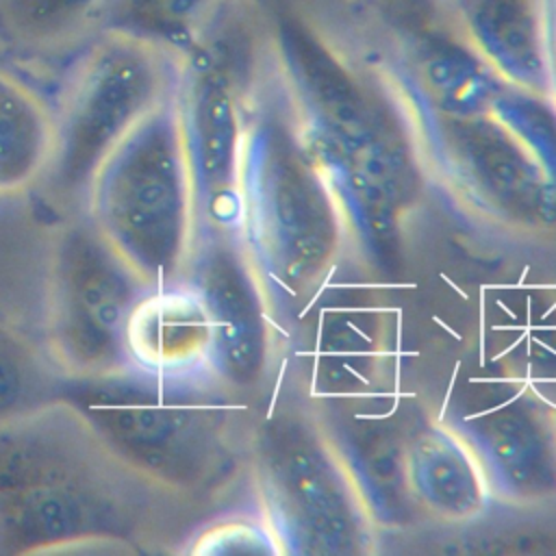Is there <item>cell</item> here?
Listing matches in <instances>:
<instances>
[{"label": "cell", "mask_w": 556, "mask_h": 556, "mask_svg": "<svg viewBox=\"0 0 556 556\" xmlns=\"http://www.w3.org/2000/svg\"><path fill=\"white\" fill-rule=\"evenodd\" d=\"M460 434L476 452L491 493L515 500L556 493V417L530 400H510L467 419Z\"/></svg>", "instance_id": "obj_10"}, {"label": "cell", "mask_w": 556, "mask_h": 556, "mask_svg": "<svg viewBox=\"0 0 556 556\" xmlns=\"http://www.w3.org/2000/svg\"><path fill=\"white\" fill-rule=\"evenodd\" d=\"M239 241L254 274L306 287L339 237V202L302 150L282 106L250 111L239 176Z\"/></svg>", "instance_id": "obj_5"}, {"label": "cell", "mask_w": 556, "mask_h": 556, "mask_svg": "<svg viewBox=\"0 0 556 556\" xmlns=\"http://www.w3.org/2000/svg\"><path fill=\"white\" fill-rule=\"evenodd\" d=\"M54 156V109L0 67V202L43 187Z\"/></svg>", "instance_id": "obj_13"}, {"label": "cell", "mask_w": 556, "mask_h": 556, "mask_svg": "<svg viewBox=\"0 0 556 556\" xmlns=\"http://www.w3.org/2000/svg\"><path fill=\"white\" fill-rule=\"evenodd\" d=\"M148 287L83 215L54 239L46 287V341L67 382L130 371L126 328Z\"/></svg>", "instance_id": "obj_6"}, {"label": "cell", "mask_w": 556, "mask_h": 556, "mask_svg": "<svg viewBox=\"0 0 556 556\" xmlns=\"http://www.w3.org/2000/svg\"><path fill=\"white\" fill-rule=\"evenodd\" d=\"M126 348L137 371L213 380L208 313L187 280L141 295L128 319Z\"/></svg>", "instance_id": "obj_11"}, {"label": "cell", "mask_w": 556, "mask_h": 556, "mask_svg": "<svg viewBox=\"0 0 556 556\" xmlns=\"http://www.w3.org/2000/svg\"><path fill=\"white\" fill-rule=\"evenodd\" d=\"M65 387L48 350L0 319V428L54 404Z\"/></svg>", "instance_id": "obj_14"}, {"label": "cell", "mask_w": 556, "mask_h": 556, "mask_svg": "<svg viewBox=\"0 0 556 556\" xmlns=\"http://www.w3.org/2000/svg\"><path fill=\"white\" fill-rule=\"evenodd\" d=\"M545 46H547V67H549V98L556 104V0H541Z\"/></svg>", "instance_id": "obj_17"}, {"label": "cell", "mask_w": 556, "mask_h": 556, "mask_svg": "<svg viewBox=\"0 0 556 556\" xmlns=\"http://www.w3.org/2000/svg\"><path fill=\"white\" fill-rule=\"evenodd\" d=\"M404 476L415 500L445 521L480 517L491 497L476 452L458 430L445 426H430L413 437L404 456Z\"/></svg>", "instance_id": "obj_12"}, {"label": "cell", "mask_w": 556, "mask_h": 556, "mask_svg": "<svg viewBox=\"0 0 556 556\" xmlns=\"http://www.w3.org/2000/svg\"><path fill=\"white\" fill-rule=\"evenodd\" d=\"M152 495L67 397L0 428V554L139 549Z\"/></svg>", "instance_id": "obj_1"}, {"label": "cell", "mask_w": 556, "mask_h": 556, "mask_svg": "<svg viewBox=\"0 0 556 556\" xmlns=\"http://www.w3.org/2000/svg\"><path fill=\"white\" fill-rule=\"evenodd\" d=\"M208 378H159L137 369L67 382V397L104 447L146 486L185 495L226 463L228 410Z\"/></svg>", "instance_id": "obj_3"}, {"label": "cell", "mask_w": 556, "mask_h": 556, "mask_svg": "<svg viewBox=\"0 0 556 556\" xmlns=\"http://www.w3.org/2000/svg\"><path fill=\"white\" fill-rule=\"evenodd\" d=\"M211 321V378L245 389L263 374L267 326L258 278L237 232L200 230L187 274Z\"/></svg>", "instance_id": "obj_8"}, {"label": "cell", "mask_w": 556, "mask_h": 556, "mask_svg": "<svg viewBox=\"0 0 556 556\" xmlns=\"http://www.w3.org/2000/svg\"><path fill=\"white\" fill-rule=\"evenodd\" d=\"M182 54L146 37L102 28L76 59L54 109V156L43 187L65 206L87 191L122 139L174 100Z\"/></svg>", "instance_id": "obj_4"}, {"label": "cell", "mask_w": 556, "mask_h": 556, "mask_svg": "<svg viewBox=\"0 0 556 556\" xmlns=\"http://www.w3.org/2000/svg\"><path fill=\"white\" fill-rule=\"evenodd\" d=\"M441 24L502 83L547 96L541 0H430Z\"/></svg>", "instance_id": "obj_9"}, {"label": "cell", "mask_w": 556, "mask_h": 556, "mask_svg": "<svg viewBox=\"0 0 556 556\" xmlns=\"http://www.w3.org/2000/svg\"><path fill=\"white\" fill-rule=\"evenodd\" d=\"M265 523L282 549L354 554L367 541L356 486L321 439L300 428L271 430L258 458Z\"/></svg>", "instance_id": "obj_7"}, {"label": "cell", "mask_w": 556, "mask_h": 556, "mask_svg": "<svg viewBox=\"0 0 556 556\" xmlns=\"http://www.w3.org/2000/svg\"><path fill=\"white\" fill-rule=\"evenodd\" d=\"M83 208L100 239L148 289L187 280L200 211L176 96L106 156Z\"/></svg>", "instance_id": "obj_2"}, {"label": "cell", "mask_w": 556, "mask_h": 556, "mask_svg": "<svg viewBox=\"0 0 556 556\" xmlns=\"http://www.w3.org/2000/svg\"><path fill=\"white\" fill-rule=\"evenodd\" d=\"M226 0H109L104 28H117L185 54Z\"/></svg>", "instance_id": "obj_15"}, {"label": "cell", "mask_w": 556, "mask_h": 556, "mask_svg": "<svg viewBox=\"0 0 556 556\" xmlns=\"http://www.w3.org/2000/svg\"><path fill=\"white\" fill-rule=\"evenodd\" d=\"M109 0H0V24L17 43L59 48L104 24Z\"/></svg>", "instance_id": "obj_16"}]
</instances>
